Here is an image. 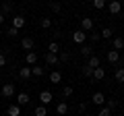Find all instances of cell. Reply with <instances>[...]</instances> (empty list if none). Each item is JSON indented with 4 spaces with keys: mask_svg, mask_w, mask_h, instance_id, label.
I'll return each mask as SVG.
<instances>
[{
    "mask_svg": "<svg viewBox=\"0 0 124 116\" xmlns=\"http://www.w3.org/2000/svg\"><path fill=\"white\" fill-rule=\"evenodd\" d=\"M91 29H93V19L91 17H83L81 19V31L87 33V31H91Z\"/></svg>",
    "mask_w": 124,
    "mask_h": 116,
    "instance_id": "1",
    "label": "cell"
},
{
    "mask_svg": "<svg viewBox=\"0 0 124 116\" xmlns=\"http://www.w3.org/2000/svg\"><path fill=\"white\" fill-rule=\"evenodd\" d=\"M0 93L4 95V98H13V95H15V85L13 83H4V85H2V89H0Z\"/></svg>",
    "mask_w": 124,
    "mask_h": 116,
    "instance_id": "2",
    "label": "cell"
},
{
    "mask_svg": "<svg viewBox=\"0 0 124 116\" xmlns=\"http://www.w3.org/2000/svg\"><path fill=\"white\" fill-rule=\"evenodd\" d=\"M39 102H41V106H48V104H52V102H54L52 91H41V93H39Z\"/></svg>",
    "mask_w": 124,
    "mask_h": 116,
    "instance_id": "3",
    "label": "cell"
},
{
    "mask_svg": "<svg viewBox=\"0 0 124 116\" xmlns=\"http://www.w3.org/2000/svg\"><path fill=\"white\" fill-rule=\"evenodd\" d=\"M91 102L95 104V106H106V95H103L101 91H95L93 98H91Z\"/></svg>",
    "mask_w": 124,
    "mask_h": 116,
    "instance_id": "4",
    "label": "cell"
},
{
    "mask_svg": "<svg viewBox=\"0 0 124 116\" xmlns=\"http://www.w3.org/2000/svg\"><path fill=\"white\" fill-rule=\"evenodd\" d=\"M85 40H87V33L81 31V29H77V31L72 33V41H75V44H83Z\"/></svg>",
    "mask_w": 124,
    "mask_h": 116,
    "instance_id": "5",
    "label": "cell"
},
{
    "mask_svg": "<svg viewBox=\"0 0 124 116\" xmlns=\"http://www.w3.org/2000/svg\"><path fill=\"white\" fill-rule=\"evenodd\" d=\"M106 58H108V62H112V64H118V62H120V52H116V50H110Z\"/></svg>",
    "mask_w": 124,
    "mask_h": 116,
    "instance_id": "6",
    "label": "cell"
},
{
    "mask_svg": "<svg viewBox=\"0 0 124 116\" xmlns=\"http://www.w3.org/2000/svg\"><path fill=\"white\" fill-rule=\"evenodd\" d=\"M29 93H25V91H21V93L17 95V106H27L29 104Z\"/></svg>",
    "mask_w": 124,
    "mask_h": 116,
    "instance_id": "7",
    "label": "cell"
},
{
    "mask_svg": "<svg viewBox=\"0 0 124 116\" xmlns=\"http://www.w3.org/2000/svg\"><path fill=\"white\" fill-rule=\"evenodd\" d=\"M108 10H110L112 15H118L120 10H122V4H120L118 0H114V2H110V4H108Z\"/></svg>",
    "mask_w": 124,
    "mask_h": 116,
    "instance_id": "8",
    "label": "cell"
},
{
    "mask_svg": "<svg viewBox=\"0 0 124 116\" xmlns=\"http://www.w3.org/2000/svg\"><path fill=\"white\" fill-rule=\"evenodd\" d=\"M13 27L15 29H23V27H25V17H21V15H19V17H13Z\"/></svg>",
    "mask_w": 124,
    "mask_h": 116,
    "instance_id": "9",
    "label": "cell"
},
{
    "mask_svg": "<svg viewBox=\"0 0 124 116\" xmlns=\"http://www.w3.org/2000/svg\"><path fill=\"white\" fill-rule=\"evenodd\" d=\"M21 48L31 52V50H33V37H23V40H21Z\"/></svg>",
    "mask_w": 124,
    "mask_h": 116,
    "instance_id": "10",
    "label": "cell"
},
{
    "mask_svg": "<svg viewBox=\"0 0 124 116\" xmlns=\"http://www.w3.org/2000/svg\"><path fill=\"white\" fill-rule=\"evenodd\" d=\"M106 108L110 112H114L116 108H118V99H116V98H106Z\"/></svg>",
    "mask_w": 124,
    "mask_h": 116,
    "instance_id": "11",
    "label": "cell"
},
{
    "mask_svg": "<svg viewBox=\"0 0 124 116\" xmlns=\"http://www.w3.org/2000/svg\"><path fill=\"white\" fill-rule=\"evenodd\" d=\"M99 64H101V60H99L97 56H91V58H87V66H91L93 71H95V68H99Z\"/></svg>",
    "mask_w": 124,
    "mask_h": 116,
    "instance_id": "12",
    "label": "cell"
},
{
    "mask_svg": "<svg viewBox=\"0 0 124 116\" xmlns=\"http://www.w3.org/2000/svg\"><path fill=\"white\" fill-rule=\"evenodd\" d=\"M79 52H81V56H85V58H91L93 56V48H91V46H81Z\"/></svg>",
    "mask_w": 124,
    "mask_h": 116,
    "instance_id": "13",
    "label": "cell"
},
{
    "mask_svg": "<svg viewBox=\"0 0 124 116\" xmlns=\"http://www.w3.org/2000/svg\"><path fill=\"white\" fill-rule=\"evenodd\" d=\"M19 77H21L23 81H27L31 77V66H21V71H19Z\"/></svg>",
    "mask_w": 124,
    "mask_h": 116,
    "instance_id": "14",
    "label": "cell"
},
{
    "mask_svg": "<svg viewBox=\"0 0 124 116\" xmlns=\"http://www.w3.org/2000/svg\"><path fill=\"white\" fill-rule=\"evenodd\" d=\"M58 62H60V60H58V56H56V54H46V64H48V66H52V64H58Z\"/></svg>",
    "mask_w": 124,
    "mask_h": 116,
    "instance_id": "15",
    "label": "cell"
},
{
    "mask_svg": "<svg viewBox=\"0 0 124 116\" xmlns=\"http://www.w3.org/2000/svg\"><path fill=\"white\" fill-rule=\"evenodd\" d=\"M103 77H106V71H103L101 66H99V68H95V71H93V81H101Z\"/></svg>",
    "mask_w": 124,
    "mask_h": 116,
    "instance_id": "16",
    "label": "cell"
},
{
    "mask_svg": "<svg viewBox=\"0 0 124 116\" xmlns=\"http://www.w3.org/2000/svg\"><path fill=\"white\" fill-rule=\"evenodd\" d=\"M25 62H27V64H37V54H35V52H27Z\"/></svg>",
    "mask_w": 124,
    "mask_h": 116,
    "instance_id": "17",
    "label": "cell"
},
{
    "mask_svg": "<svg viewBox=\"0 0 124 116\" xmlns=\"http://www.w3.org/2000/svg\"><path fill=\"white\" fill-rule=\"evenodd\" d=\"M56 112H58L60 116H64V114L68 112V104H66V102H60V104L56 106Z\"/></svg>",
    "mask_w": 124,
    "mask_h": 116,
    "instance_id": "18",
    "label": "cell"
},
{
    "mask_svg": "<svg viewBox=\"0 0 124 116\" xmlns=\"http://www.w3.org/2000/svg\"><path fill=\"white\" fill-rule=\"evenodd\" d=\"M31 75H33V77H44L46 75V68L44 66H31Z\"/></svg>",
    "mask_w": 124,
    "mask_h": 116,
    "instance_id": "19",
    "label": "cell"
},
{
    "mask_svg": "<svg viewBox=\"0 0 124 116\" xmlns=\"http://www.w3.org/2000/svg\"><path fill=\"white\" fill-rule=\"evenodd\" d=\"M112 46H114V50L118 52V50L124 48V40H122V37H114V40H112Z\"/></svg>",
    "mask_w": 124,
    "mask_h": 116,
    "instance_id": "20",
    "label": "cell"
},
{
    "mask_svg": "<svg viewBox=\"0 0 124 116\" xmlns=\"http://www.w3.org/2000/svg\"><path fill=\"white\" fill-rule=\"evenodd\" d=\"M6 114L8 116H21V106H8Z\"/></svg>",
    "mask_w": 124,
    "mask_h": 116,
    "instance_id": "21",
    "label": "cell"
},
{
    "mask_svg": "<svg viewBox=\"0 0 124 116\" xmlns=\"http://www.w3.org/2000/svg\"><path fill=\"white\" fill-rule=\"evenodd\" d=\"M10 10H13V4L10 2H2L0 4V15H8Z\"/></svg>",
    "mask_w": 124,
    "mask_h": 116,
    "instance_id": "22",
    "label": "cell"
},
{
    "mask_svg": "<svg viewBox=\"0 0 124 116\" xmlns=\"http://www.w3.org/2000/svg\"><path fill=\"white\" fill-rule=\"evenodd\" d=\"M114 79L118 81V83H124V68L120 66V68H116V73H114Z\"/></svg>",
    "mask_w": 124,
    "mask_h": 116,
    "instance_id": "23",
    "label": "cell"
},
{
    "mask_svg": "<svg viewBox=\"0 0 124 116\" xmlns=\"http://www.w3.org/2000/svg\"><path fill=\"white\" fill-rule=\"evenodd\" d=\"M48 52H50V54H56V56H58V52H60V46H58L56 41H50V46H48Z\"/></svg>",
    "mask_w": 124,
    "mask_h": 116,
    "instance_id": "24",
    "label": "cell"
},
{
    "mask_svg": "<svg viewBox=\"0 0 124 116\" xmlns=\"http://www.w3.org/2000/svg\"><path fill=\"white\" fill-rule=\"evenodd\" d=\"M50 81H52V83H60V81H62V75H60L58 71H52V73H50Z\"/></svg>",
    "mask_w": 124,
    "mask_h": 116,
    "instance_id": "25",
    "label": "cell"
},
{
    "mask_svg": "<svg viewBox=\"0 0 124 116\" xmlns=\"http://www.w3.org/2000/svg\"><path fill=\"white\" fill-rule=\"evenodd\" d=\"M112 35H114V31H112L110 27H103V29H101V35H99V37H103V40H110Z\"/></svg>",
    "mask_w": 124,
    "mask_h": 116,
    "instance_id": "26",
    "label": "cell"
},
{
    "mask_svg": "<svg viewBox=\"0 0 124 116\" xmlns=\"http://www.w3.org/2000/svg\"><path fill=\"white\" fill-rule=\"evenodd\" d=\"M33 114H35V116H46V114H48V110H46V106H41V104H39V106L33 110Z\"/></svg>",
    "mask_w": 124,
    "mask_h": 116,
    "instance_id": "27",
    "label": "cell"
},
{
    "mask_svg": "<svg viewBox=\"0 0 124 116\" xmlns=\"http://www.w3.org/2000/svg\"><path fill=\"white\" fill-rule=\"evenodd\" d=\"M81 73H83L85 77H89V79H93V68H91V66H87V64L81 68Z\"/></svg>",
    "mask_w": 124,
    "mask_h": 116,
    "instance_id": "28",
    "label": "cell"
},
{
    "mask_svg": "<svg viewBox=\"0 0 124 116\" xmlns=\"http://www.w3.org/2000/svg\"><path fill=\"white\" fill-rule=\"evenodd\" d=\"M72 91H75V89H72L70 85H66V87H62V95H64V98H70V95H72Z\"/></svg>",
    "mask_w": 124,
    "mask_h": 116,
    "instance_id": "29",
    "label": "cell"
},
{
    "mask_svg": "<svg viewBox=\"0 0 124 116\" xmlns=\"http://www.w3.org/2000/svg\"><path fill=\"white\" fill-rule=\"evenodd\" d=\"M41 27H44V29H50V27H52V19H48V17H44L41 19V23H39Z\"/></svg>",
    "mask_w": 124,
    "mask_h": 116,
    "instance_id": "30",
    "label": "cell"
},
{
    "mask_svg": "<svg viewBox=\"0 0 124 116\" xmlns=\"http://www.w3.org/2000/svg\"><path fill=\"white\" fill-rule=\"evenodd\" d=\"M93 8H97V10L106 8V2H103V0H93Z\"/></svg>",
    "mask_w": 124,
    "mask_h": 116,
    "instance_id": "31",
    "label": "cell"
},
{
    "mask_svg": "<svg viewBox=\"0 0 124 116\" xmlns=\"http://www.w3.org/2000/svg\"><path fill=\"white\" fill-rule=\"evenodd\" d=\"M50 8H52L54 13H60V8H62V4H60V2H50Z\"/></svg>",
    "mask_w": 124,
    "mask_h": 116,
    "instance_id": "32",
    "label": "cell"
},
{
    "mask_svg": "<svg viewBox=\"0 0 124 116\" xmlns=\"http://www.w3.org/2000/svg\"><path fill=\"white\" fill-rule=\"evenodd\" d=\"M68 58H70V56H68V52H60V56H58V60H60V62H66Z\"/></svg>",
    "mask_w": 124,
    "mask_h": 116,
    "instance_id": "33",
    "label": "cell"
},
{
    "mask_svg": "<svg viewBox=\"0 0 124 116\" xmlns=\"http://www.w3.org/2000/svg\"><path fill=\"white\" fill-rule=\"evenodd\" d=\"M17 29H15V27H8V29H6V35H8V37H15V35H17Z\"/></svg>",
    "mask_w": 124,
    "mask_h": 116,
    "instance_id": "34",
    "label": "cell"
},
{
    "mask_svg": "<svg viewBox=\"0 0 124 116\" xmlns=\"http://www.w3.org/2000/svg\"><path fill=\"white\" fill-rule=\"evenodd\" d=\"M110 114H112V112L108 110L106 106H101V110H99V114H97V116H110Z\"/></svg>",
    "mask_w": 124,
    "mask_h": 116,
    "instance_id": "35",
    "label": "cell"
},
{
    "mask_svg": "<svg viewBox=\"0 0 124 116\" xmlns=\"http://www.w3.org/2000/svg\"><path fill=\"white\" fill-rule=\"evenodd\" d=\"M99 40H101V37H99V33H91V41H93V44H97Z\"/></svg>",
    "mask_w": 124,
    "mask_h": 116,
    "instance_id": "36",
    "label": "cell"
},
{
    "mask_svg": "<svg viewBox=\"0 0 124 116\" xmlns=\"http://www.w3.org/2000/svg\"><path fill=\"white\" fill-rule=\"evenodd\" d=\"M4 64H6V56H4V52H2L0 54V66H4Z\"/></svg>",
    "mask_w": 124,
    "mask_h": 116,
    "instance_id": "37",
    "label": "cell"
},
{
    "mask_svg": "<svg viewBox=\"0 0 124 116\" xmlns=\"http://www.w3.org/2000/svg\"><path fill=\"white\" fill-rule=\"evenodd\" d=\"M79 110H81V112H85V110H87V104L81 102V104H79Z\"/></svg>",
    "mask_w": 124,
    "mask_h": 116,
    "instance_id": "38",
    "label": "cell"
},
{
    "mask_svg": "<svg viewBox=\"0 0 124 116\" xmlns=\"http://www.w3.org/2000/svg\"><path fill=\"white\" fill-rule=\"evenodd\" d=\"M4 19H6L4 15H0V25H2V23H4Z\"/></svg>",
    "mask_w": 124,
    "mask_h": 116,
    "instance_id": "39",
    "label": "cell"
},
{
    "mask_svg": "<svg viewBox=\"0 0 124 116\" xmlns=\"http://www.w3.org/2000/svg\"><path fill=\"white\" fill-rule=\"evenodd\" d=\"M120 66H122V68H124V58H122V60H120Z\"/></svg>",
    "mask_w": 124,
    "mask_h": 116,
    "instance_id": "40",
    "label": "cell"
},
{
    "mask_svg": "<svg viewBox=\"0 0 124 116\" xmlns=\"http://www.w3.org/2000/svg\"><path fill=\"white\" fill-rule=\"evenodd\" d=\"M0 54H2V48H0Z\"/></svg>",
    "mask_w": 124,
    "mask_h": 116,
    "instance_id": "41",
    "label": "cell"
},
{
    "mask_svg": "<svg viewBox=\"0 0 124 116\" xmlns=\"http://www.w3.org/2000/svg\"><path fill=\"white\" fill-rule=\"evenodd\" d=\"M81 116H85V114H81Z\"/></svg>",
    "mask_w": 124,
    "mask_h": 116,
    "instance_id": "42",
    "label": "cell"
},
{
    "mask_svg": "<svg viewBox=\"0 0 124 116\" xmlns=\"http://www.w3.org/2000/svg\"><path fill=\"white\" fill-rule=\"evenodd\" d=\"M118 116H120V114H118Z\"/></svg>",
    "mask_w": 124,
    "mask_h": 116,
    "instance_id": "43",
    "label": "cell"
}]
</instances>
